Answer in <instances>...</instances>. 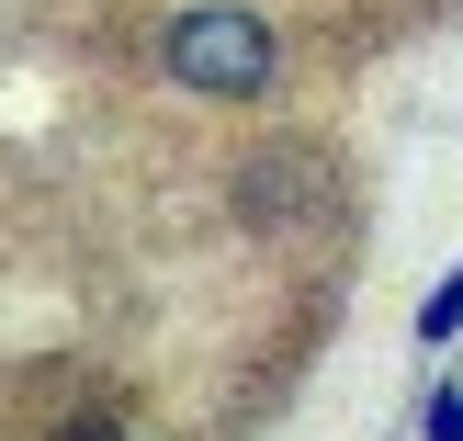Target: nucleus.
I'll use <instances>...</instances> for the list:
<instances>
[{
	"mask_svg": "<svg viewBox=\"0 0 463 441\" xmlns=\"http://www.w3.org/2000/svg\"><path fill=\"white\" fill-rule=\"evenodd\" d=\"M452 329H463V272H441V283H430V306H419V340H430V351H441Z\"/></svg>",
	"mask_w": 463,
	"mask_h": 441,
	"instance_id": "obj_3",
	"label": "nucleus"
},
{
	"mask_svg": "<svg viewBox=\"0 0 463 441\" xmlns=\"http://www.w3.org/2000/svg\"><path fill=\"white\" fill-rule=\"evenodd\" d=\"M430 441H463V397H441V407H430Z\"/></svg>",
	"mask_w": 463,
	"mask_h": 441,
	"instance_id": "obj_4",
	"label": "nucleus"
},
{
	"mask_svg": "<svg viewBox=\"0 0 463 441\" xmlns=\"http://www.w3.org/2000/svg\"><path fill=\"white\" fill-rule=\"evenodd\" d=\"M57 441H125V430H113V419H68Z\"/></svg>",
	"mask_w": 463,
	"mask_h": 441,
	"instance_id": "obj_5",
	"label": "nucleus"
},
{
	"mask_svg": "<svg viewBox=\"0 0 463 441\" xmlns=\"http://www.w3.org/2000/svg\"><path fill=\"white\" fill-rule=\"evenodd\" d=\"M158 68H170L181 91H203V102H249V91H271L283 45H271V23L238 12V0H193V12H170V34H158Z\"/></svg>",
	"mask_w": 463,
	"mask_h": 441,
	"instance_id": "obj_1",
	"label": "nucleus"
},
{
	"mask_svg": "<svg viewBox=\"0 0 463 441\" xmlns=\"http://www.w3.org/2000/svg\"><path fill=\"white\" fill-rule=\"evenodd\" d=\"M306 216V170H283V158H260V170H249V216Z\"/></svg>",
	"mask_w": 463,
	"mask_h": 441,
	"instance_id": "obj_2",
	"label": "nucleus"
}]
</instances>
